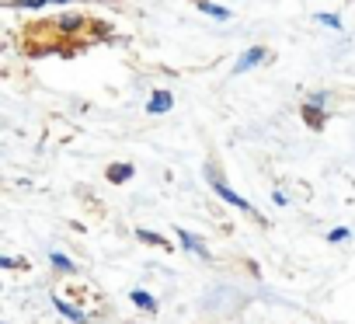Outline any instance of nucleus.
I'll use <instances>...</instances> for the list:
<instances>
[{
	"mask_svg": "<svg viewBox=\"0 0 355 324\" xmlns=\"http://www.w3.org/2000/svg\"><path fill=\"white\" fill-rule=\"evenodd\" d=\"M261 60H265V46H251V49H244L241 60L234 63V74H248V70H254Z\"/></svg>",
	"mask_w": 355,
	"mask_h": 324,
	"instance_id": "obj_3",
	"label": "nucleus"
},
{
	"mask_svg": "<svg viewBox=\"0 0 355 324\" xmlns=\"http://www.w3.org/2000/svg\"><path fill=\"white\" fill-rule=\"evenodd\" d=\"M206 178H209L213 192H216L223 203H230V206H237V210H244V213H254V210H251V203H248L244 196H237V192H234V189H230V185H227L220 175H216V168H213V164H206Z\"/></svg>",
	"mask_w": 355,
	"mask_h": 324,
	"instance_id": "obj_1",
	"label": "nucleus"
},
{
	"mask_svg": "<svg viewBox=\"0 0 355 324\" xmlns=\"http://www.w3.org/2000/svg\"><path fill=\"white\" fill-rule=\"evenodd\" d=\"M53 307H56L60 314H67L70 321H84V310H80V307H73V303H67V300H60V296H53Z\"/></svg>",
	"mask_w": 355,
	"mask_h": 324,
	"instance_id": "obj_11",
	"label": "nucleus"
},
{
	"mask_svg": "<svg viewBox=\"0 0 355 324\" xmlns=\"http://www.w3.org/2000/svg\"><path fill=\"white\" fill-rule=\"evenodd\" d=\"M15 265H18V262H15L11 255H4V258H0V268H15Z\"/></svg>",
	"mask_w": 355,
	"mask_h": 324,
	"instance_id": "obj_16",
	"label": "nucleus"
},
{
	"mask_svg": "<svg viewBox=\"0 0 355 324\" xmlns=\"http://www.w3.org/2000/svg\"><path fill=\"white\" fill-rule=\"evenodd\" d=\"M313 18H317L324 28H334V32L341 28V18H338V15H331V11H320V15H313Z\"/></svg>",
	"mask_w": 355,
	"mask_h": 324,
	"instance_id": "obj_12",
	"label": "nucleus"
},
{
	"mask_svg": "<svg viewBox=\"0 0 355 324\" xmlns=\"http://www.w3.org/2000/svg\"><path fill=\"white\" fill-rule=\"evenodd\" d=\"M80 25H84V18H80V15H67V18L60 22V28H63V32H73V28H80Z\"/></svg>",
	"mask_w": 355,
	"mask_h": 324,
	"instance_id": "obj_13",
	"label": "nucleus"
},
{
	"mask_svg": "<svg viewBox=\"0 0 355 324\" xmlns=\"http://www.w3.org/2000/svg\"><path fill=\"white\" fill-rule=\"evenodd\" d=\"M171 108H174L171 91H153L150 101H146V112H150V115H164V112H171Z\"/></svg>",
	"mask_w": 355,
	"mask_h": 324,
	"instance_id": "obj_5",
	"label": "nucleus"
},
{
	"mask_svg": "<svg viewBox=\"0 0 355 324\" xmlns=\"http://www.w3.org/2000/svg\"><path fill=\"white\" fill-rule=\"evenodd\" d=\"M136 241H143V244H150V248H167L171 251V241L167 237H160V234H153V230H136Z\"/></svg>",
	"mask_w": 355,
	"mask_h": 324,
	"instance_id": "obj_8",
	"label": "nucleus"
},
{
	"mask_svg": "<svg viewBox=\"0 0 355 324\" xmlns=\"http://www.w3.org/2000/svg\"><path fill=\"white\" fill-rule=\"evenodd\" d=\"M324 112H327V94H310L306 105H303V119L310 129H320L324 126Z\"/></svg>",
	"mask_w": 355,
	"mask_h": 324,
	"instance_id": "obj_2",
	"label": "nucleus"
},
{
	"mask_svg": "<svg viewBox=\"0 0 355 324\" xmlns=\"http://www.w3.org/2000/svg\"><path fill=\"white\" fill-rule=\"evenodd\" d=\"M348 237H352V230H348V227H334V230L327 234V241H331V244H341V241H348Z\"/></svg>",
	"mask_w": 355,
	"mask_h": 324,
	"instance_id": "obj_14",
	"label": "nucleus"
},
{
	"mask_svg": "<svg viewBox=\"0 0 355 324\" xmlns=\"http://www.w3.org/2000/svg\"><path fill=\"white\" fill-rule=\"evenodd\" d=\"M196 8H199L202 15H213L216 22H227V18H230V11H227V8H220V4H213V0H199Z\"/></svg>",
	"mask_w": 355,
	"mask_h": 324,
	"instance_id": "obj_10",
	"label": "nucleus"
},
{
	"mask_svg": "<svg viewBox=\"0 0 355 324\" xmlns=\"http://www.w3.org/2000/svg\"><path fill=\"white\" fill-rule=\"evenodd\" d=\"M132 175H136L132 164H112L108 168V182L112 185H125V182H132Z\"/></svg>",
	"mask_w": 355,
	"mask_h": 324,
	"instance_id": "obj_6",
	"label": "nucleus"
},
{
	"mask_svg": "<svg viewBox=\"0 0 355 324\" xmlns=\"http://www.w3.org/2000/svg\"><path fill=\"white\" fill-rule=\"evenodd\" d=\"M174 234H178V241H182V248H185V251H192V255H199V258H209V248L202 244V237H196V234H192V230H185V227H178Z\"/></svg>",
	"mask_w": 355,
	"mask_h": 324,
	"instance_id": "obj_4",
	"label": "nucleus"
},
{
	"mask_svg": "<svg viewBox=\"0 0 355 324\" xmlns=\"http://www.w3.org/2000/svg\"><path fill=\"white\" fill-rule=\"evenodd\" d=\"M49 265L56 268V272H63V275H70V272H77V265L63 255V251H49Z\"/></svg>",
	"mask_w": 355,
	"mask_h": 324,
	"instance_id": "obj_9",
	"label": "nucleus"
},
{
	"mask_svg": "<svg viewBox=\"0 0 355 324\" xmlns=\"http://www.w3.org/2000/svg\"><path fill=\"white\" fill-rule=\"evenodd\" d=\"M129 300H132L136 307H143L146 314H157V300H153V293H146V289H132Z\"/></svg>",
	"mask_w": 355,
	"mask_h": 324,
	"instance_id": "obj_7",
	"label": "nucleus"
},
{
	"mask_svg": "<svg viewBox=\"0 0 355 324\" xmlns=\"http://www.w3.org/2000/svg\"><path fill=\"white\" fill-rule=\"evenodd\" d=\"M272 203H275V206H286L289 199H286V192H272Z\"/></svg>",
	"mask_w": 355,
	"mask_h": 324,
	"instance_id": "obj_15",
	"label": "nucleus"
}]
</instances>
